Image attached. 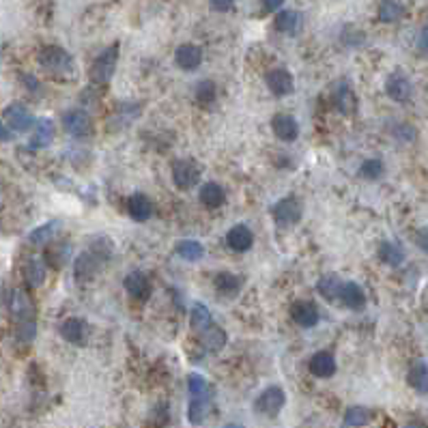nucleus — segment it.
<instances>
[{
	"label": "nucleus",
	"mask_w": 428,
	"mask_h": 428,
	"mask_svg": "<svg viewBox=\"0 0 428 428\" xmlns=\"http://www.w3.org/2000/svg\"><path fill=\"white\" fill-rule=\"evenodd\" d=\"M108 258H110V245L105 247V245L95 243L91 249H84V252L74 263V276H76V280L80 284L82 282H91L103 269V265L108 263Z\"/></svg>",
	"instance_id": "f257e3e1"
},
{
	"label": "nucleus",
	"mask_w": 428,
	"mask_h": 428,
	"mask_svg": "<svg viewBox=\"0 0 428 428\" xmlns=\"http://www.w3.org/2000/svg\"><path fill=\"white\" fill-rule=\"evenodd\" d=\"M37 63L43 71H48L50 76H76V63L71 59V54L67 50L59 48V45H45Z\"/></svg>",
	"instance_id": "f03ea898"
},
{
	"label": "nucleus",
	"mask_w": 428,
	"mask_h": 428,
	"mask_svg": "<svg viewBox=\"0 0 428 428\" xmlns=\"http://www.w3.org/2000/svg\"><path fill=\"white\" fill-rule=\"evenodd\" d=\"M116 63H119V43H112L93 61L91 69H88V78L97 86L108 84L116 71Z\"/></svg>",
	"instance_id": "7ed1b4c3"
},
{
	"label": "nucleus",
	"mask_w": 428,
	"mask_h": 428,
	"mask_svg": "<svg viewBox=\"0 0 428 428\" xmlns=\"http://www.w3.org/2000/svg\"><path fill=\"white\" fill-rule=\"evenodd\" d=\"M284 405H287V394H284V389L278 387V385H272V387H267L263 394L256 398L254 409H256L261 416L276 418L282 411Z\"/></svg>",
	"instance_id": "20e7f679"
},
{
	"label": "nucleus",
	"mask_w": 428,
	"mask_h": 428,
	"mask_svg": "<svg viewBox=\"0 0 428 428\" xmlns=\"http://www.w3.org/2000/svg\"><path fill=\"white\" fill-rule=\"evenodd\" d=\"M172 181L179 190H190L201 181V168L192 159H176L172 164Z\"/></svg>",
	"instance_id": "39448f33"
},
{
	"label": "nucleus",
	"mask_w": 428,
	"mask_h": 428,
	"mask_svg": "<svg viewBox=\"0 0 428 428\" xmlns=\"http://www.w3.org/2000/svg\"><path fill=\"white\" fill-rule=\"evenodd\" d=\"M274 220L278 226L289 228L301 220V201H297L295 196H287L274 207Z\"/></svg>",
	"instance_id": "423d86ee"
},
{
	"label": "nucleus",
	"mask_w": 428,
	"mask_h": 428,
	"mask_svg": "<svg viewBox=\"0 0 428 428\" xmlns=\"http://www.w3.org/2000/svg\"><path fill=\"white\" fill-rule=\"evenodd\" d=\"M63 128L69 136L86 138L93 134V123L84 110H69L63 114Z\"/></svg>",
	"instance_id": "0eeeda50"
},
{
	"label": "nucleus",
	"mask_w": 428,
	"mask_h": 428,
	"mask_svg": "<svg viewBox=\"0 0 428 428\" xmlns=\"http://www.w3.org/2000/svg\"><path fill=\"white\" fill-rule=\"evenodd\" d=\"M5 123L13 132L22 134V132H28L37 121H34V116L30 114V110L26 108V105L11 103V105H7V110H5Z\"/></svg>",
	"instance_id": "6e6552de"
},
{
	"label": "nucleus",
	"mask_w": 428,
	"mask_h": 428,
	"mask_svg": "<svg viewBox=\"0 0 428 428\" xmlns=\"http://www.w3.org/2000/svg\"><path fill=\"white\" fill-rule=\"evenodd\" d=\"M385 93L389 99H394L398 103L402 101H409L411 99V93H414V86H411V80H409L405 74L396 71V74H391L385 82Z\"/></svg>",
	"instance_id": "1a4fd4ad"
},
{
	"label": "nucleus",
	"mask_w": 428,
	"mask_h": 428,
	"mask_svg": "<svg viewBox=\"0 0 428 428\" xmlns=\"http://www.w3.org/2000/svg\"><path fill=\"white\" fill-rule=\"evenodd\" d=\"M265 82H267V88L276 95V97H287L293 93V76L289 74L287 69H272L269 74L265 76Z\"/></svg>",
	"instance_id": "9d476101"
},
{
	"label": "nucleus",
	"mask_w": 428,
	"mask_h": 428,
	"mask_svg": "<svg viewBox=\"0 0 428 428\" xmlns=\"http://www.w3.org/2000/svg\"><path fill=\"white\" fill-rule=\"evenodd\" d=\"M291 316H293L295 323L301 325V327H314L318 323V318H320L318 306L314 304V301H308V299L295 301V304L291 306Z\"/></svg>",
	"instance_id": "9b49d317"
},
{
	"label": "nucleus",
	"mask_w": 428,
	"mask_h": 428,
	"mask_svg": "<svg viewBox=\"0 0 428 428\" xmlns=\"http://www.w3.org/2000/svg\"><path fill=\"white\" fill-rule=\"evenodd\" d=\"M125 291H128L130 297L136 301H147L151 297L153 287H151V280L142 272H132L125 278Z\"/></svg>",
	"instance_id": "f8f14e48"
},
{
	"label": "nucleus",
	"mask_w": 428,
	"mask_h": 428,
	"mask_svg": "<svg viewBox=\"0 0 428 428\" xmlns=\"http://www.w3.org/2000/svg\"><path fill=\"white\" fill-rule=\"evenodd\" d=\"M174 63L176 67H181L183 71H194L203 63V48L194 45V43H183L176 48L174 52Z\"/></svg>",
	"instance_id": "ddd939ff"
},
{
	"label": "nucleus",
	"mask_w": 428,
	"mask_h": 428,
	"mask_svg": "<svg viewBox=\"0 0 428 428\" xmlns=\"http://www.w3.org/2000/svg\"><path fill=\"white\" fill-rule=\"evenodd\" d=\"M332 99H334V105L338 110H340L343 114H353L355 112V105H358V99H355V93H353V88L347 80L343 82H338L336 88H334V93H332Z\"/></svg>",
	"instance_id": "4468645a"
},
{
	"label": "nucleus",
	"mask_w": 428,
	"mask_h": 428,
	"mask_svg": "<svg viewBox=\"0 0 428 428\" xmlns=\"http://www.w3.org/2000/svg\"><path fill=\"white\" fill-rule=\"evenodd\" d=\"M59 332H61V336L65 338L69 345H78V347H82L86 343V336H88L86 323H84L82 318H74V316L63 320Z\"/></svg>",
	"instance_id": "2eb2a0df"
},
{
	"label": "nucleus",
	"mask_w": 428,
	"mask_h": 428,
	"mask_svg": "<svg viewBox=\"0 0 428 428\" xmlns=\"http://www.w3.org/2000/svg\"><path fill=\"white\" fill-rule=\"evenodd\" d=\"M226 243H228L230 249H235V252H247V249L252 247V243H254V233L245 224H237V226H233L228 230Z\"/></svg>",
	"instance_id": "dca6fc26"
},
{
	"label": "nucleus",
	"mask_w": 428,
	"mask_h": 428,
	"mask_svg": "<svg viewBox=\"0 0 428 428\" xmlns=\"http://www.w3.org/2000/svg\"><path fill=\"white\" fill-rule=\"evenodd\" d=\"M272 128H274L276 138H280V140H284V142H293V140H297L299 125H297V121H295L291 114H276L274 121H272Z\"/></svg>",
	"instance_id": "f3484780"
},
{
	"label": "nucleus",
	"mask_w": 428,
	"mask_h": 428,
	"mask_svg": "<svg viewBox=\"0 0 428 428\" xmlns=\"http://www.w3.org/2000/svg\"><path fill=\"white\" fill-rule=\"evenodd\" d=\"M310 372L314 377H320V379H329L336 374V360L334 355L327 353V351H318L312 355L310 360Z\"/></svg>",
	"instance_id": "a211bd4d"
},
{
	"label": "nucleus",
	"mask_w": 428,
	"mask_h": 428,
	"mask_svg": "<svg viewBox=\"0 0 428 428\" xmlns=\"http://www.w3.org/2000/svg\"><path fill=\"white\" fill-rule=\"evenodd\" d=\"M128 213L136 222H147L151 218V213H153V203L145 194H134V196H130V201H128Z\"/></svg>",
	"instance_id": "6ab92c4d"
},
{
	"label": "nucleus",
	"mask_w": 428,
	"mask_h": 428,
	"mask_svg": "<svg viewBox=\"0 0 428 428\" xmlns=\"http://www.w3.org/2000/svg\"><path fill=\"white\" fill-rule=\"evenodd\" d=\"M407 383L411 385L418 394H428V364L424 360H418L411 364L407 372Z\"/></svg>",
	"instance_id": "aec40b11"
},
{
	"label": "nucleus",
	"mask_w": 428,
	"mask_h": 428,
	"mask_svg": "<svg viewBox=\"0 0 428 428\" xmlns=\"http://www.w3.org/2000/svg\"><path fill=\"white\" fill-rule=\"evenodd\" d=\"M340 301L351 310H362L366 306V295H364V291H362V287L358 282H345L343 293H340Z\"/></svg>",
	"instance_id": "412c9836"
},
{
	"label": "nucleus",
	"mask_w": 428,
	"mask_h": 428,
	"mask_svg": "<svg viewBox=\"0 0 428 428\" xmlns=\"http://www.w3.org/2000/svg\"><path fill=\"white\" fill-rule=\"evenodd\" d=\"M201 203L207 209H218L226 203V192L220 183H205L201 190Z\"/></svg>",
	"instance_id": "4be33fe9"
},
{
	"label": "nucleus",
	"mask_w": 428,
	"mask_h": 428,
	"mask_svg": "<svg viewBox=\"0 0 428 428\" xmlns=\"http://www.w3.org/2000/svg\"><path fill=\"white\" fill-rule=\"evenodd\" d=\"M52 138H54V123L50 119H39L34 123V136H32V149H43L48 147Z\"/></svg>",
	"instance_id": "5701e85b"
},
{
	"label": "nucleus",
	"mask_w": 428,
	"mask_h": 428,
	"mask_svg": "<svg viewBox=\"0 0 428 428\" xmlns=\"http://www.w3.org/2000/svg\"><path fill=\"white\" fill-rule=\"evenodd\" d=\"M343 284L340 278L336 274H329V276H323L318 280V293L323 295L327 301H338L340 299V293H343Z\"/></svg>",
	"instance_id": "b1692460"
},
{
	"label": "nucleus",
	"mask_w": 428,
	"mask_h": 428,
	"mask_svg": "<svg viewBox=\"0 0 428 428\" xmlns=\"http://www.w3.org/2000/svg\"><path fill=\"white\" fill-rule=\"evenodd\" d=\"M216 291L220 295H224V297H235L241 291V278L235 276V274H228V272L218 274V278H216Z\"/></svg>",
	"instance_id": "393cba45"
},
{
	"label": "nucleus",
	"mask_w": 428,
	"mask_h": 428,
	"mask_svg": "<svg viewBox=\"0 0 428 428\" xmlns=\"http://www.w3.org/2000/svg\"><path fill=\"white\" fill-rule=\"evenodd\" d=\"M402 15H405V5L400 3V0H381V5H379V20L381 22H385V24L398 22Z\"/></svg>",
	"instance_id": "a878e982"
},
{
	"label": "nucleus",
	"mask_w": 428,
	"mask_h": 428,
	"mask_svg": "<svg viewBox=\"0 0 428 428\" xmlns=\"http://www.w3.org/2000/svg\"><path fill=\"white\" fill-rule=\"evenodd\" d=\"M379 258L389 267H398L405 261V249L396 243H391V241H383L379 245Z\"/></svg>",
	"instance_id": "bb28decb"
},
{
	"label": "nucleus",
	"mask_w": 428,
	"mask_h": 428,
	"mask_svg": "<svg viewBox=\"0 0 428 428\" xmlns=\"http://www.w3.org/2000/svg\"><path fill=\"white\" fill-rule=\"evenodd\" d=\"M201 336H203L205 347L211 349V351H220L226 345V332L220 325H216V323H211L207 329H203Z\"/></svg>",
	"instance_id": "cd10ccee"
},
{
	"label": "nucleus",
	"mask_w": 428,
	"mask_h": 428,
	"mask_svg": "<svg viewBox=\"0 0 428 428\" xmlns=\"http://www.w3.org/2000/svg\"><path fill=\"white\" fill-rule=\"evenodd\" d=\"M24 276H26V282L30 284V287H41V284L45 282V265L41 258H30L24 267Z\"/></svg>",
	"instance_id": "c85d7f7f"
},
{
	"label": "nucleus",
	"mask_w": 428,
	"mask_h": 428,
	"mask_svg": "<svg viewBox=\"0 0 428 428\" xmlns=\"http://www.w3.org/2000/svg\"><path fill=\"white\" fill-rule=\"evenodd\" d=\"M59 230H61V222H48V224H43L39 228H34L32 233L28 235V239L34 245H45V243H50L52 239L57 237Z\"/></svg>",
	"instance_id": "c756f323"
},
{
	"label": "nucleus",
	"mask_w": 428,
	"mask_h": 428,
	"mask_svg": "<svg viewBox=\"0 0 428 428\" xmlns=\"http://www.w3.org/2000/svg\"><path fill=\"white\" fill-rule=\"evenodd\" d=\"M176 254H179L181 258H185V261L196 263V261H201L205 256V247L194 239H183V241L176 243Z\"/></svg>",
	"instance_id": "7c9ffc66"
},
{
	"label": "nucleus",
	"mask_w": 428,
	"mask_h": 428,
	"mask_svg": "<svg viewBox=\"0 0 428 428\" xmlns=\"http://www.w3.org/2000/svg\"><path fill=\"white\" fill-rule=\"evenodd\" d=\"M299 22H301V15L297 11H280L276 15V28L287 34H295L299 28Z\"/></svg>",
	"instance_id": "2f4dec72"
},
{
	"label": "nucleus",
	"mask_w": 428,
	"mask_h": 428,
	"mask_svg": "<svg viewBox=\"0 0 428 428\" xmlns=\"http://www.w3.org/2000/svg\"><path fill=\"white\" fill-rule=\"evenodd\" d=\"M211 323H213V320H211V314H209L207 306H205V304H194V308H192V316H190V325H192V329H196V332L201 334V332L207 329Z\"/></svg>",
	"instance_id": "473e14b6"
},
{
	"label": "nucleus",
	"mask_w": 428,
	"mask_h": 428,
	"mask_svg": "<svg viewBox=\"0 0 428 428\" xmlns=\"http://www.w3.org/2000/svg\"><path fill=\"white\" fill-rule=\"evenodd\" d=\"M207 411H209V398H207V394L192 396V402H190V422L192 424H201L205 420Z\"/></svg>",
	"instance_id": "72a5a7b5"
},
{
	"label": "nucleus",
	"mask_w": 428,
	"mask_h": 428,
	"mask_svg": "<svg viewBox=\"0 0 428 428\" xmlns=\"http://www.w3.org/2000/svg\"><path fill=\"white\" fill-rule=\"evenodd\" d=\"M196 101H198L201 105H205V108L216 101V84H213L211 80L198 82V86H196Z\"/></svg>",
	"instance_id": "f704fd0d"
},
{
	"label": "nucleus",
	"mask_w": 428,
	"mask_h": 428,
	"mask_svg": "<svg viewBox=\"0 0 428 428\" xmlns=\"http://www.w3.org/2000/svg\"><path fill=\"white\" fill-rule=\"evenodd\" d=\"M381 174H383V162H381L379 157H370L360 166V176H362V179L374 181V179H379Z\"/></svg>",
	"instance_id": "c9c22d12"
},
{
	"label": "nucleus",
	"mask_w": 428,
	"mask_h": 428,
	"mask_svg": "<svg viewBox=\"0 0 428 428\" xmlns=\"http://www.w3.org/2000/svg\"><path fill=\"white\" fill-rule=\"evenodd\" d=\"M370 422V411L366 407H351L345 414V426H364Z\"/></svg>",
	"instance_id": "e433bc0d"
},
{
	"label": "nucleus",
	"mask_w": 428,
	"mask_h": 428,
	"mask_svg": "<svg viewBox=\"0 0 428 428\" xmlns=\"http://www.w3.org/2000/svg\"><path fill=\"white\" fill-rule=\"evenodd\" d=\"M34 334H37V323H34V318L17 323V340L20 343H30Z\"/></svg>",
	"instance_id": "4c0bfd02"
},
{
	"label": "nucleus",
	"mask_w": 428,
	"mask_h": 428,
	"mask_svg": "<svg viewBox=\"0 0 428 428\" xmlns=\"http://www.w3.org/2000/svg\"><path fill=\"white\" fill-rule=\"evenodd\" d=\"M187 387H190L192 396L207 394V381H205V377H201V374H190V377H187Z\"/></svg>",
	"instance_id": "58836bf2"
},
{
	"label": "nucleus",
	"mask_w": 428,
	"mask_h": 428,
	"mask_svg": "<svg viewBox=\"0 0 428 428\" xmlns=\"http://www.w3.org/2000/svg\"><path fill=\"white\" fill-rule=\"evenodd\" d=\"M48 258H50V263L54 265V267H61L67 261V245H59L57 243V247H52L50 252H48Z\"/></svg>",
	"instance_id": "ea45409f"
},
{
	"label": "nucleus",
	"mask_w": 428,
	"mask_h": 428,
	"mask_svg": "<svg viewBox=\"0 0 428 428\" xmlns=\"http://www.w3.org/2000/svg\"><path fill=\"white\" fill-rule=\"evenodd\" d=\"M209 3H211V9H216L220 13L233 11V7H235V0H209Z\"/></svg>",
	"instance_id": "a19ab883"
},
{
	"label": "nucleus",
	"mask_w": 428,
	"mask_h": 428,
	"mask_svg": "<svg viewBox=\"0 0 428 428\" xmlns=\"http://www.w3.org/2000/svg\"><path fill=\"white\" fill-rule=\"evenodd\" d=\"M394 136L400 138V140H405V142H411V140L416 138V130H414V128H409V125H400V128L394 132Z\"/></svg>",
	"instance_id": "79ce46f5"
},
{
	"label": "nucleus",
	"mask_w": 428,
	"mask_h": 428,
	"mask_svg": "<svg viewBox=\"0 0 428 428\" xmlns=\"http://www.w3.org/2000/svg\"><path fill=\"white\" fill-rule=\"evenodd\" d=\"M416 243L420 249H424V252L428 254V228H422L416 233Z\"/></svg>",
	"instance_id": "37998d69"
},
{
	"label": "nucleus",
	"mask_w": 428,
	"mask_h": 428,
	"mask_svg": "<svg viewBox=\"0 0 428 428\" xmlns=\"http://www.w3.org/2000/svg\"><path fill=\"white\" fill-rule=\"evenodd\" d=\"M418 48H420V52H424V54H428V26H424V28L420 30Z\"/></svg>",
	"instance_id": "c03bdc74"
},
{
	"label": "nucleus",
	"mask_w": 428,
	"mask_h": 428,
	"mask_svg": "<svg viewBox=\"0 0 428 428\" xmlns=\"http://www.w3.org/2000/svg\"><path fill=\"white\" fill-rule=\"evenodd\" d=\"M284 5V0H263V7L267 11H278Z\"/></svg>",
	"instance_id": "a18cd8bd"
},
{
	"label": "nucleus",
	"mask_w": 428,
	"mask_h": 428,
	"mask_svg": "<svg viewBox=\"0 0 428 428\" xmlns=\"http://www.w3.org/2000/svg\"><path fill=\"white\" fill-rule=\"evenodd\" d=\"M13 136H11V132L7 130V125L3 123V121H0V142H9Z\"/></svg>",
	"instance_id": "49530a36"
},
{
	"label": "nucleus",
	"mask_w": 428,
	"mask_h": 428,
	"mask_svg": "<svg viewBox=\"0 0 428 428\" xmlns=\"http://www.w3.org/2000/svg\"><path fill=\"white\" fill-rule=\"evenodd\" d=\"M24 82L30 86V91H37V88H39V82L34 80V78H30V76H24Z\"/></svg>",
	"instance_id": "de8ad7c7"
}]
</instances>
